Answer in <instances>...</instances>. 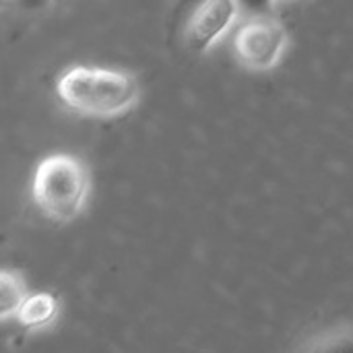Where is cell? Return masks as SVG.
I'll return each mask as SVG.
<instances>
[{"label": "cell", "mask_w": 353, "mask_h": 353, "mask_svg": "<svg viewBox=\"0 0 353 353\" xmlns=\"http://www.w3.org/2000/svg\"><path fill=\"white\" fill-rule=\"evenodd\" d=\"M27 298H29V294H27V285H25L23 277L17 271L4 269L0 273V314H2V321H8L10 316H14Z\"/></svg>", "instance_id": "obj_6"}, {"label": "cell", "mask_w": 353, "mask_h": 353, "mask_svg": "<svg viewBox=\"0 0 353 353\" xmlns=\"http://www.w3.org/2000/svg\"><path fill=\"white\" fill-rule=\"evenodd\" d=\"M290 43L285 25L273 17L259 14L248 19L234 35L236 60L252 72L273 70L283 58Z\"/></svg>", "instance_id": "obj_3"}, {"label": "cell", "mask_w": 353, "mask_h": 353, "mask_svg": "<svg viewBox=\"0 0 353 353\" xmlns=\"http://www.w3.org/2000/svg\"><path fill=\"white\" fill-rule=\"evenodd\" d=\"M298 353H353V327L316 335L304 343Z\"/></svg>", "instance_id": "obj_7"}, {"label": "cell", "mask_w": 353, "mask_h": 353, "mask_svg": "<svg viewBox=\"0 0 353 353\" xmlns=\"http://www.w3.org/2000/svg\"><path fill=\"white\" fill-rule=\"evenodd\" d=\"M58 310L60 306H58L56 296L48 292H37V294H29V298L23 302V306L14 314V321L27 331H39V329L50 327L56 321Z\"/></svg>", "instance_id": "obj_5"}, {"label": "cell", "mask_w": 353, "mask_h": 353, "mask_svg": "<svg viewBox=\"0 0 353 353\" xmlns=\"http://www.w3.org/2000/svg\"><path fill=\"white\" fill-rule=\"evenodd\" d=\"M91 178L87 165L66 153H56L41 159L33 174L31 194L39 211L58 221H74L87 205Z\"/></svg>", "instance_id": "obj_2"}, {"label": "cell", "mask_w": 353, "mask_h": 353, "mask_svg": "<svg viewBox=\"0 0 353 353\" xmlns=\"http://www.w3.org/2000/svg\"><path fill=\"white\" fill-rule=\"evenodd\" d=\"M60 103L87 118H118L141 99V85L128 70L70 66L56 81Z\"/></svg>", "instance_id": "obj_1"}, {"label": "cell", "mask_w": 353, "mask_h": 353, "mask_svg": "<svg viewBox=\"0 0 353 353\" xmlns=\"http://www.w3.org/2000/svg\"><path fill=\"white\" fill-rule=\"evenodd\" d=\"M240 17V4L234 0H209L199 4L184 29V41L190 52L205 54L217 46Z\"/></svg>", "instance_id": "obj_4"}]
</instances>
